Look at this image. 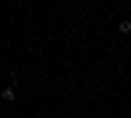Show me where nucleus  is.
I'll return each instance as SVG.
<instances>
[{
    "mask_svg": "<svg viewBox=\"0 0 131 118\" xmlns=\"http://www.w3.org/2000/svg\"><path fill=\"white\" fill-rule=\"evenodd\" d=\"M118 29H121L123 34H128V31H131V21H121V24H118Z\"/></svg>",
    "mask_w": 131,
    "mask_h": 118,
    "instance_id": "2",
    "label": "nucleus"
},
{
    "mask_svg": "<svg viewBox=\"0 0 131 118\" xmlns=\"http://www.w3.org/2000/svg\"><path fill=\"white\" fill-rule=\"evenodd\" d=\"M3 100H8V102H13V100H16V92H13V87H5V89H3Z\"/></svg>",
    "mask_w": 131,
    "mask_h": 118,
    "instance_id": "1",
    "label": "nucleus"
}]
</instances>
